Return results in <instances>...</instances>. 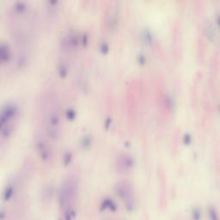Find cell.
<instances>
[{
    "label": "cell",
    "mask_w": 220,
    "mask_h": 220,
    "mask_svg": "<svg viewBox=\"0 0 220 220\" xmlns=\"http://www.w3.org/2000/svg\"><path fill=\"white\" fill-rule=\"evenodd\" d=\"M2 49H1V53H2V56H1V59L3 61V63L5 61L8 60V59L10 57V51L9 48L6 45H4V43L2 44Z\"/></svg>",
    "instance_id": "10"
},
{
    "label": "cell",
    "mask_w": 220,
    "mask_h": 220,
    "mask_svg": "<svg viewBox=\"0 0 220 220\" xmlns=\"http://www.w3.org/2000/svg\"><path fill=\"white\" fill-rule=\"evenodd\" d=\"M14 194V187L12 186L6 187V188L4 189L3 193V199L4 201H9L12 197Z\"/></svg>",
    "instance_id": "8"
},
{
    "label": "cell",
    "mask_w": 220,
    "mask_h": 220,
    "mask_svg": "<svg viewBox=\"0 0 220 220\" xmlns=\"http://www.w3.org/2000/svg\"><path fill=\"white\" fill-rule=\"evenodd\" d=\"M59 115L53 111L50 113L47 116V121H46V131L47 133L52 139H55L59 133Z\"/></svg>",
    "instance_id": "4"
},
{
    "label": "cell",
    "mask_w": 220,
    "mask_h": 220,
    "mask_svg": "<svg viewBox=\"0 0 220 220\" xmlns=\"http://www.w3.org/2000/svg\"><path fill=\"white\" fill-rule=\"evenodd\" d=\"M39 145V151L41 152L42 156L44 157V158H48L49 157V151L47 150L46 146V144H44L43 142H39L38 143Z\"/></svg>",
    "instance_id": "9"
},
{
    "label": "cell",
    "mask_w": 220,
    "mask_h": 220,
    "mask_svg": "<svg viewBox=\"0 0 220 220\" xmlns=\"http://www.w3.org/2000/svg\"><path fill=\"white\" fill-rule=\"evenodd\" d=\"M107 210L113 213L116 212L117 210V205L112 199H105L101 205V211H107Z\"/></svg>",
    "instance_id": "6"
},
{
    "label": "cell",
    "mask_w": 220,
    "mask_h": 220,
    "mask_svg": "<svg viewBox=\"0 0 220 220\" xmlns=\"http://www.w3.org/2000/svg\"><path fill=\"white\" fill-rule=\"evenodd\" d=\"M76 216V213H75V210L74 208L68 205L65 210V213H64V218L65 220H73L74 218Z\"/></svg>",
    "instance_id": "7"
},
{
    "label": "cell",
    "mask_w": 220,
    "mask_h": 220,
    "mask_svg": "<svg viewBox=\"0 0 220 220\" xmlns=\"http://www.w3.org/2000/svg\"><path fill=\"white\" fill-rule=\"evenodd\" d=\"M77 190V184L74 179H69L61 185L59 192V201L62 207H67L69 201L75 196Z\"/></svg>",
    "instance_id": "2"
},
{
    "label": "cell",
    "mask_w": 220,
    "mask_h": 220,
    "mask_svg": "<svg viewBox=\"0 0 220 220\" xmlns=\"http://www.w3.org/2000/svg\"><path fill=\"white\" fill-rule=\"evenodd\" d=\"M191 216H192V219L193 220H201L202 215H201V212L198 207H194L192 209L191 212Z\"/></svg>",
    "instance_id": "12"
},
{
    "label": "cell",
    "mask_w": 220,
    "mask_h": 220,
    "mask_svg": "<svg viewBox=\"0 0 220 220\" xmlns=\"http://www.w3.org/2000/svg\"><path fill=\"white\" fill-rule=\"evenodd\" d=\"M208 217L209 220H219L216 209L213 206H210L208 208Z\"/></svg>",
    "instance_id": "11"
},
{
    "label": "cell",
    "mask_w": 220,
    "mask_h": 220,
    "mask_svg": "<svg viewBox=\"0 0 220 220\" xmlns=\"http://www.w3.org/2000/svg\"><path fill=\"white\" fill-rule=\"evenodd\" d=\"M17 114V107L13 103H7L3 107L0 115L1 135L2 137H9L13 131L14 120Z\"/></svg>",
    "instance_id": "1"
},
{
    "label": "cell",
    "mask_w": 220,
    "mask_h": 220,
    "mask_svg": "<svg viewBox=\"0 0 220 220\" xmlns=\"http://www.w3.org/2000/svg\"><path fill=\"white\" fill-rule=\"evenodd\" d=\"M116 194L123 200L125 208L129 212L135 208V200L133 197L132 188L128 183L124 182L119 183L116 186Z\"/></svg>",
    "instance_id": "3"
},
{
    "label": "cell",
    "mask_w": 220,
    "mask_h": 220,
    "mask_svg": "<svg viewBox=\"0 0 220 220\" xmlns=\"http://www.w3.org/2000/svg\"><path fill=\"white\" fill-rule=\"evenodd\" d=\"M133 158L129 155L123 154L119 156L117 159V166L121 170H127L133 167Z\"/></svg>",
    "instance_id": "5"
}]
</instances>
